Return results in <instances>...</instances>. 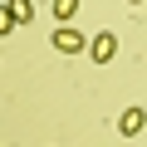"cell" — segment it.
<instances>
[{
	"label": "cell",
	"instance_id": "cell-1",
	"mask_svg": "<svg viewBox=\"0 0 147 147\" xmlns=\"http://www.w3.org/2000/svg\"><path fill=\"white\" fill-rule=\"evenodd\" d=\"M49 44H54L59 54H88V39H84V30H74L69 20L54 30V39H49Z\"/></svg>",
	"mask_w": 147,
	"mask_h": 147
},
{
	"label": "cell",
	"instance_id": "cell-2",
	"mask_svg": "<svg viewBox=\"0 0 147 147\" xmlns=\"http://www.w3.org/2000/svg\"><path fill=\"white\" fill-rule=\"evenodd\" d=\"M88 59H93V64H113V59H118V34H113V30H98V34L88 39Z\"/></svg>",
	"mask_w": 147,
	"mask_h": 147
},
{
	"label": "cell",
	"instance_id": "cell-3",
	"mask_svg": "<svg viewBox=\"0 0 147 147\" xmlns=\"http://www.w3.org/2000/svg\"><path fill=\"white\" fill-rule=\"evenodd\" d=\"M147 127V108H123V118H118V132L123 137H137Z\"/></svg>",
	"mask_w": 147,
	"mask_h": 147
},
{
	"label": "cell",
	"instance_id": "cell-4",
	"mask_svg": "<svg viewBox=\"0 0 147 147\" xmlns=\"http://www.w3.org/2000/svg\"><path fill=\"white\" fill-rule=\"evenodd\" d=\"M5 15L15 25H25V20H34V5H30V0H5Z\"/></svg>",
	"mask_w": 147,
	"mask_h": 147
},
{
	"label": "cell",
	"instance_id": "cell-5",
	"mask_svg": "<svg viewBox=\"0 0 147 147\" xmlns=\"http://www.w3.org/2000/svg\"><path fill=\"white\" fill-rule=\"evenodd\" d=\"M54 20H74V15H79V0H54Z\"/></svg>",
	"mask_w": 147,
	"mask_h": 147
},
{
	"label": "cell",
	"instance_id": "cell-6",
	"mask_svg": "<svg viewBox=\"0 0 147 147\" xmlns=\"http://www.w3.org/2000/svg\"><path fill=\"white\" fill-rule=\"evenodd\" d=\"M132 5H142V0H132Z\"/></svg>",
	"mask_w": 147,
	"mask_h": 147
}]
</instances>
